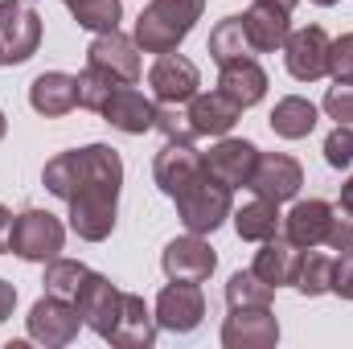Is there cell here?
Wrapping results in <instances>:
<instances>
[{
	"instance_id": "obj_1",
	"label": "cell",
	"mask_w": 353,
	"mask_h": 349,
	"mask_svg": "<svg viewBox=\"0 0 353 349\" xmlns=\"http://www.w3.org/2000/svg\"><path fill=\"white\" fill-rule=\"evenodd\" d=\"M41 185L70 206V230L87 243H103L115 230V210H119V185H123V161L111 144H87L58 152Z\"/></svg>"
},
{
	"instance_id": "obj_2",
	"label": "cell",
	"mask_w": 353,
	"mask_h": 349,
	"mask_svg": "<svg viewBox=\"0 0 353 349\" xmlns=\"http://www.w3.org/2000/svg\"><path fill=\"white\" fill-rule=\"evenodd\" d=\"M205 0H148L136 17V46L144 54H173L189 37V29L201 21Z\"/></svg>"
},
{
	"instance_id": "obj_3",
	"label": "cell",
	"mask_w": 353,
	"mask_h": 349,
	"mask_svg": "<svg viewBox=\"0 0 353 349\" xmlns=\"http://www.w3.org/2000/svg\"><path fill=\"white\" fill-rule=\"evenodd\" d=\"M173 201H176V214H181L185 230H193V235H214L234 214V189L222 185L210 169L197 181H189Z\"/></svg>"
},
{
	"instance_id": "obj_4",
	"label": "cell",
	"mask_w": 353,
	"mask_h": 349,
	"mask_svg": "<svg viewBox=\"0 0 353 349\" xmlns=\"http://www.w3.org/2000/svg\"><path fill=\"white\" fill-rule=\"evenodd\" d=\"M62 247H66V226L50 210H25L12 218V239H8L12 255L29 263H50L58 259Z\"/></svg>"
},
{
	"instance_id": "obj_5",
	"label": "cell",
	"mask_w": 353,
	"mask_h": 349,
	"mask_svg": "<svg viewBox=\"0 0 353 349\" xmlns=\"http://www.w3.org/2000/svg\"><path fill=\"white\" fill-rule=\"evenodd\" d=\"M25 329H29L33 341H41V346H50V349H62L79 337L83 317H79L74 300H62V296H50V292H46V296L29 308Z\"/></svg>"
},
{
	"instance_id": "obj_6",
	"label": "cell",
	"mask_w": 353,
	"mask_h": 349,
	"mask_svg": "<svg viewBox=\"0 0 353 349\" xmlns=\"http://www.w3.org/2000/svg\"><path fill=\"white\" fill-rule=\"evenodd\" d=\"M41 46V21L21 0H0V58L4 66H21Z\"/></svg>"
},
{
	"instance_id": "obj_7",
	"label": "cell",
	"mask_w": 353,
	"mask_h": 349,
	"mask_svg": "<svg viewBox=\"0 0 353 349\" xmlns=\"http://www.w3.org/2000/svg\"><path fill=\"white\" fill-rule=\"evenodd\" d=\"M283 62H288V74L300 79V83L325 79L329 74V33L321 25L292 29L288 41H283Z\"/></svg>"
},
{
	"instance_id": "obj_8",
	"label": "cell",
	"mask_w": 353,
	"mask_h": 349,
	"mask_svg": "<svg viewBox=\"0 0 353 349\" xmlns=\"http://www.w3.org/2000/svg\"><path fill=\"white\" fill-rule=\"evenodd\" d=\"M74 308H79L83 325L94 329V333L107 341V337H111V329H115V321H119L123 292H119L107 275H94V271H90L87 279H83V288H79V296H74Z\"/></svg>"
},
{
	"instance_id": "obj_9",
	"label": "cell",
	"mask_w": 353,
	"mask_h": 349,
	"mask_svg": "<svg viewBox=\"0 0 353 349\" xmlns=\"http://www.w3.org/2000/svg\"><path fill=\"white\" fill-rule=\"evenodd\" d=\"M157 325L169 329V333H193L205 317V296H201V283H185V279H169V288L157 296V308H152Z\"/></svg>"
},
{
	"instance_id": "obj_10",
	"label": "cell",
	"mask_w": 353,
	"mask_h": 349,
	"mask_svg": "<svg viewBox=\"0 0 353 349\" xmlns=\"http://www.w3.org/2000/svg\"><path fill=\"white\" fill-rule=\"evenodd\" d=\"M87 66L111 74L115 83H136L140 79V46H136V37H123L119 29L94 33L87 50Z\"/></svg>"
},
{
	"instance_id": "obj_11",
	"label": "cell",
	"mask_w": 353,
	"mask_h": 349,
	"mask_svg": "<svg viewBox=\"0 0 353 349\" xmlns=\"http://www.w3.org/2000/svg\"><path fill=\"white\" fill-rule=\"evenodd\" d=\"M300 185H304L300 161H292L288 152H259V165H255V177H251L247 189L255 197H267V201L283 206V201H292L300 193Z\"/></svg>"
},
{
	"instance_id": "obj_12",
	"label": "cell",
	"mask_w": 353,
	"mask_h": 349,
	"mask_svg": "<svg viewBox=\"0 0 353 349\" xmlns=\"http://www.w3.org/2000/svg\"><path fill=\"white\" fill-rule=\"evenodd\" d=\"M99 115H103L111 128L128 132V136H144V132L157 128V103H152L144 90H136L132 83H119V87L111 90L107 103L99 107Z\"/></svg>"
},
{
	"instance_id": "obj_13",
	"label": "cell",
	"mask_w": 353,
	"mask_h": 349,
	"mask_svg": "<svg viewBox=\"0 0 353 349\" xmlns=\"http://www.w3.org/2000/svg\"><path fill=\"white\" fill-rule=\"evenodd\" d=\"M226 349H275L279 346V321L271 308H230L222 325Z\"/></svg>"
},
{
	"instance_id": "obj_14",
	"label": "cell",
	"mask_w": 353,
	"mask_h": 349,
	"mask_svg": "<svg viewBox=\"0 0 353 349\" xmlns=\"http://www.w3.org/2000/svg\"><path fill=\"white\" fill-rule=\"evenodd\" d=\"M148 87H152L157 103H181L185 107L201 87V74H197V66L189 58H181L173 50V54H157V62L148 70Z\"/></svg>"
},
{
	"instance_id": "obj_15",
	"label": "cell",
	"mask_w": 353,
	"mask_h": 349,
	"mask_svg": "<svg viewBox=\"0 0 353 349\" xmlns=\"http://www.w3.org/2000/svg\"><path fill=\"white\" fill-rule=\"evenodd\" d=\"M161 267H165V275H169V279L201 283V279H210V275H214L218 255H214V247L205 243V235H193V230H189L185 239H173V243L165 247Z\"/></svg>"
},
{
	"instance_id": "obj_16",
	"label": "cell",
	"mask_w": 353,
	"mask_h": 349,
	"mask_svg": "<svg viewBox=\"0 0 353 349\" xmlns=\"http://www.w3.org/2000/svg\"><path fill=\"white\" fill-rule=\"evenodd\" d=\"M259 165V148L251 140H230V136H218V144L205 152V169L218 177L222 185L230 189H247L251 177Z\"/></svg>"
},
{
	"instance_id": "obj_17",
	"label": "cell",
	"mask_w": 353,
	"mask_h": 349,
	"mask_svg": "<svg viewBox=\"0 0 353 349\" xmlns=\"http://www.w3.org/2000/svg\"><path fill=\"white\" fill-rule=\"evenodd\" d=\"M201 173H205V152H197L185 140H169L157 152V165H152V177H157L161 193H169V197H176L189 181H197Z\"/></svg>"
},
{
	"instance_id": "obj_18",
	"label": "cell",
	"mask_w": 353,
	"mask_h": 349,
	"mask_svg": "<svg viewBox=\"0 0 353 349\" xmlns=\"http://www.w3.org/2000/svg\"><path fill=\"white\" fill-rule=\"evenodd\" d=\"M329 222H333V206L321 201V197H308V201H296L283 218V239L296 243L300 251H312L325 243L329 235Z\"/></svg>"
},
{
	"instance_id": "obj_19",
	"label": "cell",
	"mask_w": 353,
	"mask_h": 349,
	"mask_svg": "<svg viewBox=\"0 0 353 349\" xmlns=\"http://www.w3.org/2000/svg\"><path fill=\"white\" fill-rule=\"evenodd\" d=\"M185 111H189V123H193L197 136H226L243 119V107L234 99H226L222 90H205V94L197 90Z\"/></svg>"
},
{
	"instance_id": "obj_20",
	"label": "cell",
	"mask_w": 353,
	"mask_h": 349,
	"mask_svg": "<svg viewBox=\"0 0 353 349\" xmlns=\"http://www.w3.org/2000/svg\"><path fill=\"white\" fill-rule=\"evenodd\" d=\"M243 29H247L255 54H275V50H283V41H288V33H292V12L255 0V4L243 12Z\"/></svg>"
},
{
	"instance_id": "obj_21",
	"label": "cell",
	"mask_w": 353,
	"mask_h": 349,
	"mask_svg": "<svg viewBox=\"0 0 353 349\" xmlns=\"http://www.w3.org/2000/svg\"><path fill=\"white\" fill-rule=\"evenodd\" d=\"M29 107L37 115H46V119L70 115L79 107V74H62V70L37 74L33 87H29Z\"/></svg>"
},
{
	"instance_id": "obj_22",
	"label": "cell",
	"mask_w": 353,
	"mask_h": 349,
	"mask_svg": "<svg viewBox=\"0 0 353 349\" xmlns=\"http://www.w3.org/2000/svg\"><path fill=\"white\" fill-rule=\"evenodd\" d=\"M157 317L148 312V304L140 300V296H132V292H123V308H119V321H115V329H111V346H123V349H148L157 341Z\"/></svg>"
},
{
	"instance_id": "obj_23",
	"label": "cell",
	"mask_w": 353,
	"mask_h": 349,
	"mask_svg": "<svg viewBox=\"0 0 353 349\" xmlns=\"http://www.w3.org/2000/svg\"><path fill=\"white\" fill-rule=\"evenodd\" d=\"M218 90H222L226 99H234L243 111H247V107H255V103L267 94V74H263V66H259L255 58L226 62V66H222V74H218Z\"/></svg>"
},
{
	"instance_id": "obj_24",
	"label": "cell",
	"mask_w": 353,
	"mask_h": 349,
	"mask_svg": "<svg viewBox=\"0 0 353 349\" xmlns=\"http://www.w3.org/2000/svg\"><path fill=\"white\" fill-rule=\"evenodd\" d=\"M300 247L296 243H288V239H267L263 243V251L255 255V275L263 279V283H271V288H283V283H292L296 279V267H300Z\"/></svg>"
},
{
	"instance_id": "obj_25",
	"label": "cell",
	"mask_w": 353,
	"mask_h": 349,
	"mask_svg": "<svg viewBox=\"0 0 353 349\" xmlns=\"http://www.w3.org/2000/svg\"><path fill=\"white\" fill-rule=\"evenodd\" d=\"M230 218H234L239 239H247V243H267V239H275V235H279V226H283L279 206H275V201H267V197L247 201V206H243L239 214H230Z\"/></svg>"
},
{
	"instance_id": "obj_26",
	"label": "cell",
	"mask_w": 353,
	"mask_h": 349,
	"mask_svg": "<svg viewBox=\"0 0 353 349\" xmlns=\"http://www.w3.org/2000/svg\"><path fill=\"white\" fill-rule=\"evenodd\" d=\"M312 128H316V103H308V99H300V94H288V99L275 103V111H271V132H275L279 140H304Z\"/></svg>"
},
{
	"instance_id": "obj_27",
	"label": "cell",
	"mask_w": 353,
	"mask_h": 349,
	"mask_svg": "<svg viewBox=\"0 0 353 349\" xmlns=\"http://www.w3.org/2000/svg\"><path fill=\"white\" fill-rule=\"evenodd\" d=\"M210 58H214L218 66L239 62V58H255L251 37H247V29H243V17H226V21L214 25V33H210Z\"/></svg>"
},
{
	"instance_id": "obj_28",
	"label": "cell",
	"mask_w": 353,
	"mask_h": 349,
	"mask_svg": "<svg viewBox=\"0 0 353 349\" xmlns=\"http://www.w3.org/2000/svg\"><path fill=\"white\" fill-rule=\"evenodd\" d=\"M62 4L74 12V21L83 29H90V33H111L123 21V4L119 0H62Z\"/></svg>"
},
{
	"instance_id": "obj_29",
	"label": "cell",
	"mask_w": 353,
	"mask_h": 349,
	"mask_svg": "<svg viewBox=\"0 0 353 349\" xmlns=\"http://www.w3.org/2000/svg\"><path fill=\"white\" fill-rule=\"evenodd\" d=\"M271 296H275V288L263 283L255 271H234L230 283H226V304L230 308H271Z\"/></svg>"
},
{
	"instance_id": "obj_30",
	"label": "cell",
	"mask_w": 353,
	"mask_h": 349,
	"mask_svg": "<svg viewBox=\"0 0 353 349\" xmlns=\"http://www.w3.org/2000/svg\"><path fill=\"white\" fill-rule=\"evenodd\" d=\"M90 275V267L87 263H79V259H50L46 263V292L50 296H62V300H74L79 296V288H83V279Z\"/></svg>"
},
{
	"instance_id": "obj_31",
	"label": "cell",
	"mask_w": 353,
	"mask_h": 349,
	"mask_svg": "<svg viewBox=\"0 0 353 349\" xmlns=\"http://www.w3.org/2000/svg\"><path fill=\"white\" fill-rule=\"evenodd\" d=\"M329 279H333V259L329 255H316V251H304L292 288L300 296H321V292H329Z\"/></svg>"
},
{
	"instance_id": "obj_32",
	"label": "cell",
	"mask_w": 353,
	"mask_h": 349,
	"mask_svg": "<svg viewBox=\"0 0 353 349\" xmlns=\"http://www.w3.org/2000/svg\"><path fill=\"white\" fill-rule=\"evenodd\" d=\"M119 87L111 74H103V70H94L87 66L83 74H79V107H87V111H99L103 103H107V94Z\"/></svg>"
},
{
	"instance_id": "obj_33",
	"label": "cell",
	"mask_w": 353,
	"mask_h": 349,
	"mask_svg": "<svg viewBox=\"0 0 353 349\" xmlns=\"http://www.w3.org/2000/svg\"><path fill=\"white\" fill-rule=\"evenodd\" d=\"M157 132H165V140H185V144L197 140L189 111H181V103H157Z\"/></svg>"
},
{
	"instance_id": "obj_34",
	"label": "cell",
	"mask_w": 353,
	"mask_h": 349,
	"mask_svg": "<svg viewBox=\"0 0 353 349\" xmlns=\"http://www.w3.org/2000/svg\"><path fill=\"white\" fill-rule=\"evenodd\" d=\"M325 161L333 169H350L353 165V123H337L325 140Z\"/></svg>"
},
{
	"instance_id": "obj_35",
	"label": "cell",
	"mask_w": 353,
	"mask_h": 349,
	"mask_svg": "<svg viewBox=\"0 0 353 349\" xmlns=\"http://www.w3.org/2000/svg\"><path fill=\"white\" fill-rule=\"evenodd\" d=\"M329 74L337 83H353V33H341L329 41Z\"/></svg>"
},
{
	"instance_id": "obj_36",
	"label": "cell",
	"mask_w": 353,
	"mask_h": 349,
	"mask_svg": "<svg viewBox=\"0 0 353 349\" xmlns=\"http://www.w3.org/2000/svg\"><path fill=\"white\" fill-rule=\"evenodd\" d=\"M325 247L333 251H353V214L350 210H333V222H329V235H325Z\"/></svg>"
},
{
	"instance_id": "obj_37",
	"label": "cell",
	"mask_w": 353,
	"mask_h": 349,
	"mask_svg": "<svg viewBox=\"0 0 353 349\" xmlns=\"http://www.w3.org/2000/svg\"><path fill=\"white\" fill-rule=\"evenodd\" d=\"M325 111H329V119H337V123H353V83L329 87V94H325Z\"/></svg>"
},
{
	"instance_id": "obj_38",
	"label": "cell",
	"mask_w": 353,
	"mask_h": 349,
	"mask_svg": "<svg viewBox=\"0 0 353 349\" xmlns=\"http://www.w3.org/2000/svg\"><path fill=\"white\" fill-rule=\"evenodd\" d=\"M329 292L353 300V251H341V259H333V279H329Z\"/></svg>"
},
{
	"instance_id": "obj_39",
	"label": "cell",
	"mask_w": 353,
	"mask_h": 349,
	"mask_svg": "<svg viewBox=\"0 0 353 349\" xmlns=\"http://www.w3.org/2000/svg\"><path fill=\"white\" fill-rule=\"evenodd\" d=\"M12 308H17V288L8 279H0V321H8Z\"/></svg>"
},
{
	"instance_id": "obj_40",
	"label": "cell",
	"mask_w": 353,
	"mask_h": 349,
	"mask_svg": "<svg viewBox=\"0 0 353 349\" xmlns=\"http://www.w3.org/2000/svg\"><path fill=\"white\" fill-rule=\"evenodd\" d=\"M12 210L8 206H0V251H8V239H12Z\"/></svg>"
},
{
	"instance_id": "obj_41",
	"label": "cell",
	"mask_w": 353,
	"mask_h": 349,
	"mask_svg": "<svg viewBox=\"0 0 353 349\" xmlns=\"http://www.w3.org/2000/svg\"><path fill=\"white\" fill-rule=\"evenodd\" d=\"M341 210H350V214H353V177L341 185Z\"/></svg>"
},
{
	"instance_id": "obj_42",
	"label": "cell",
	"mask_w": 353,
	"mask_h": 349,
	"mask_svg": "<svg viewBox=\"0 0 353 349\" xmlns=\"http://www.w3.org/2000/svg\"><path fill=\"white\" fill-rule=\"evenodd\" d=\"M263 4H275V8H283V12H292V8H296L300 0H263Z\"/></svg>"
},
{
	"instance_id": "obj_43",
	"label": "cell",
	"mask_w": 353,
	"mask_h": 349,
	"mask_svg": "<svg viewBox=\"0 0 353 349\" xmlns=\"http://www.w3.org/2000/svg\"><path fill=\"white\" fill-rule=\"evenodd\" d=\"M4 132H8V119H4V111H0V140H4Z\"/></svg>"
},
{
	"instance_id": "obj_44",
	"label": "cell",
	"mask_w": 353,
	"mask_h": 349,
	"mask_svg": "<svg viewBox=\"0 0 353 349\" xmlns=\"http://www.w3.org/2000/svg\"><path fill=\"white\" fill-rule=\"evenodd\" d=\"M312 4H321V8H333V4H337V0H312Z\"/></svg>"
},
{
	"instance_id": "obj_45",
	"label": "cell",
	"mask_w": 353,
	"mask_h": 349,
	"mask_svg": "<svg viewBox=\"0 0 353 349\" xmlns=\"http://www.w3.org/2000/svg\"><path fill=\"white\" fill-rule=\"evenodd\" d=\"M0 66H4V58H0Z\"/></svg>"
}]
</instances>
